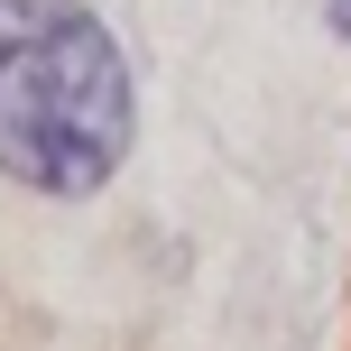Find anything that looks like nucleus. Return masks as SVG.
Listing matches in <instances>:
<instances>
[{
	"label": "nucleus",
	"instance_id": "obj_1",
	"mask_svg": "<svg viewBox=\"0 0 351 351\" xmlns=\"http://www.w3.org/2000/svg\"><path fill=\"white\" fill-rule=\"evenodd\" d=\"M139 139L130 56L93 0H0V176L84 204Z\"/></svg>",
	"mask_w": 351,
	"mask_h": 351
},
{
	"label": "nucleus",
	"instance_id": "obj_2",
	"mask_svg": "<svg viewBox=\"0 0 351 351\" xmlns=\"http://www.w3.org/2000/svg\"><path fill=\"white\" fill-rule=\"evenodd\" d=\"M324 28H333V37H351V0H324Z\"/></svg>",
	"mask_w": 351,
	"mask_h": 351
}]
</instances>
